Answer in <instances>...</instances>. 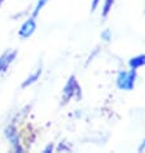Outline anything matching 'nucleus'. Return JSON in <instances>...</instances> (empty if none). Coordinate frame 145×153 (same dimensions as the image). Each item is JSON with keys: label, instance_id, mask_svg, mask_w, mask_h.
<instances>
[{"label": "nucleus", "instance_id": "obj_12", "mask_svg": "<svg viewBox=\"0 0 145 153\" xmlns=\"http://www.w3.org/2000/svg\"><path fill=\"white\" fill-rule=\"evenodd\" d=\"M53 148H54V146H53V144H50V146H48V147L45 148V149H44V152H45V153H48V152H52V151H53Z\"/></svg>", "mask_w": 145, "mask_h": 153}, {"label": "nucleus", "instance_id": "obj_9", "mask_svg": "<svg viewBox=\"0 0 145 153\" xmlns=\"http://www.w3.org/2000/svg\"><path fill=\"white\" fill-rule=\"evenodd\" d=\"M46 4H48V0H37L36 7H35V9H33V12H32V17H33V18H36V17L39 16L41 9L46 5Z\"/></svg>", "mask_w": 145, "mask_h": 153}, {"label": "nucleus", "instance_id": "obj_1", "mask_svg": "<svg viewBox=\"0 0 145 153\" xmlns=\"http://www.w3.org/2000/svg\"><path fill=\"white\" fill-rule=\"evenodd\" d=\"M72 98H75L76 100H80L82 98V91H81V86L78 85L77 80H76V76L72 75L66 84L64 89H63L62 93V105L67 104Z\"/></svg>", "mask_w": 145, "mask_h": 153}, {"label": "nucleus", "instance_id": "obj_14", "mask_svg": "<svg viewBox=\"0 0 145 153\" xmlns=\"http://www.w3.org/2000/svg\"><path fill=\"white\" fill-rule=\"evenodd\" d=\"M4 1H5V0H0V5H1V4H3Z\"/></svg>", "mask_w": 145, "mask_h": 153}, {"label": "nucleus", "instance_id": "obj_13", "mask_svg": "<svg viewBox=\"0 0 145 153\" xmlns=\"http://www.w3.org/2000/svg\"><path fill=\"white\" fill-rule=\"evenodd\" d=\"M101 36H103V37H105V40H109V30H107L105 32H103V33H101Z\"/></svg>", "mask_w": 145, "mask_h": 153}, {"label": "nucleus", "instance_id": "obj_5", "mask_svg": "<svg viewBox=\"0 0 145 153\" xmlns=\"http://www.w3.org/2000/svg\"><path fill=\"white\" fill-rule=\"evenodd\" d=\"M17 57V50H7L5 53H3V56L0 57V75L7 72L8 67L14 62Z\"/></svg>", "mask_w": 145, "mask_h": 153}, {"label": "nucleus", "instance_id": "obj_10", "mask_svg": "<svg viewBox=\"0 0 145 153\" xmlns=\"http://www.w3.org/2000/svg\"><path fill=\"white\" fill-rule=\"evenodd\" d=\"M100 0H92V4H91V12H95V9L98 8V5H99Z\"/></svg>", "mask_w": 145, "mask_h": 153}, {"label": "nucleus", "instance_id": "obj_7", "mask_svg": "<svg viewBox=\"0 0 145 153\" xmlns=\"http://www.w3.org/2000/svg\"><path fill=\"white\" fill-rule=\"evenodd\" d=\"M41 72H42V70H41V66L39 67V68H37L35 72H33L32 75H30L28 77L24 80V81L22 82V88L24 89V88H28L30 85H32V84H35L37 80L40 79V76H41Z\"/></svg>", "mask_w": 145, "mask_h": 153}, {"label": "nucleus", "instance_id": "obj_8", "mask_svg": "<svg viewBox=\"0 0 145 153\" xmlns=\"http://www.w3.org/2000/svg\"><path fill=\"white\" fill-rule=\"evenodd\" d=\"M113 4H114V0H105L104 7H103V12H101V17H103V18H107V17H108L109 12L112 10Z\"/></svg>", "mask_w": 145, "mask_h": 153}, {"label": "nucleus", "instance_id": "obj_6", "mask_svg": "<svg viewBox=\"0 0 145 153\" xmlns=\"http://www.w3.org/2000/svg\"><path fill=\"white\" fill-rule=\"evenodd\" d=\"M129 66L131 70H138L145 66V54H138L129 59Z\"/></svg>", "mask_w": 145, "mask_h": 153}, {"label": "nucleus", "instance_id": "obj_3", "mask_svg": "<svg viewBox=\"0 0 145 153\" xmlns=\"http://www.w3.org/2000/svg\"><path fill=\"white\" fill-rule=\"evenodd\" d=\"M36 18H33V17L31 16L28 19H26L23 22V25L21 26L19 31H18V36L21 37V39H28L30 36H32L33 33H35L36 31Z\"/></svg>", "mask_w": 145, "mask_h": 153}, {"label": "nucleus", "instance_id": "obj_4", "mask_svg": "<svg viewBox=\"0 0 145 153\" xmlns=\"http://www.w3.org/2000/svg\"><path fill=\"white\" fill-rule=\"evenodd\" d=\"M5 137L10 142L12 147H13V149L16 152H22V147L19 144V138H18V131H17V127L14 126V124H10L7 126Z\"/></svg>", "mask_w": 145, "mask_h": 153}, {"label": "nucleus", "instance_id": "obj_2", "mask_svg": "<svg viewBox=\"0 0 145 153\" xmlns=\"http://www.w3.org/2000/svg\"><path fill=\"white\" fill-rule=\"evenodd\" d=\"M136 77H138V75H136V70L119 72L118 77H117V88L119 89V90H125V91L134 90Z\"/></svg>", "mask_w": 145, "mask_h": 153}, {"label": "nucleus", "instance_id": "obj_11", "mask_svg": "<svg viewBox=\"0 0 145 153\" xmlns=\"http://www.w3.org/2000/svg\"><path fill=\"white\" fill-rule=\"evenodd\" d=\"M145 151V139L141 142V144L139 146V148H138V152H144Z\"/></svg>", "mask_w": 145, "mask_h": 153}]
</instances>
